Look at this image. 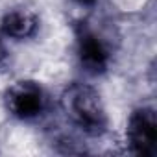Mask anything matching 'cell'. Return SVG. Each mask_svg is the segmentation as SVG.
<instances>
[{
    "label": "cell",
    "mask_w": 157,
    "mask_h": 157,
    "mask_svg": "<svg viewBox=\"0 0 157 157\" xmlns=\"http://www.w3.org/2000/svg\"><path fill=\"white\" fill-rule=\"evenodd\" d=\"M63 109L68 118L89 135H102L107 128V115L98 91L85 83L70 85L63 98Z\"/></svg>",
    "instance_id": "1"
},
{
    "label": "cell",
    "mask_w": 157,
    "mask_h": 157,
    "mask_svg": "<svg viewBox=\"0 0 157 157\" xmlns=\"http://www.w3.org/2000/svg\"><path fill=\"white\" fill-rule=\"evenodd\" d=\"M128 142L137 155L151 157L157 151V115L151 107H139L128 122Z\"/></svg>",
    "instance_id": "2"
},
{
    "label": "cell",
    "mask_w": 157,
    "mask_h": 157,
    "mask_svg": "<svg viewBox=\"0 0 157 157\" xmlns=\"http://www.w3.org/2000/svg\"><path fill=\"white\" fill-rule=\"evenodd\" d=\"M6 105L10 113L21 120L37 118L46 105V98L43 89L33 82H17L10 87L6 94Z\"/></svg>",
    "instance_id": "3"
},
{
    "label": "cell",
    "mask_w": 157,
    "mask_h": 157,
    "mask_svg": "<svg viewBox=\"0 0 157 157\" xmlns=\"http://www.w3.org/2000/svg\"><path fill=\"white\" fill-rule=\"evenodd\" d=\"M78 56H80L82 67L89 74H102L109 65L107 46L91 30H83L78 35Z\"/></svg>",
    "instance_id": "4"
},
{
    "label": "cell",
    "mask_w": 157,
    "mask_h": 157,
    "mask_svg": "<svg viewBox=\"0 0 157 157\" xmlns=\"http://www.w3.org/2000/svg\"><path fill=\"white\" fill-rule=\"evenodd\" d=\"M37 26H39V21H37V17L32 11L13 10V11L4 15L2 24H0V30H2V33L6 37L21 41V39L33 37L35 32H37Z\"/></svg>",
    "instance_id": "5"
},
{
    "label": "cell",
    "mask_w": 157,
    "mask_h": 157,
    "mask_svg": "<svg viewBox=\"0 0 157 157\" xmlns=\"http://www.w3.org/2000/svg\"><path fill=\"white\" fill-rule=\"evenodd\" d=\"M6 63H8V48H6L4 41L0 39V68H2Z\"/></svg>",
    "instance_id": "6"
},
{
    "label": "cell",
    "mask_w": 157,
    "mask_h": 157,
    "mask_svg": "<svg viewBox=\"0 0 157 157\" xmlns=\"http://www.w3.org/2000/svg\"><path fill=\"white\" fill-rule=\"evenodd\" d=\"M74 2H78L80 6H93L96 0H74Z\"/></svg>",
    "instance_id": "7"
}]
</instances>
